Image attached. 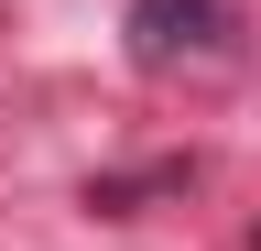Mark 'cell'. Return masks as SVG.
I'll list each match as a JSON object with an SVG mask.
<instances>
[{
	"label": "cell",
	"instance_id": "1",
	"mask_svg": "<svg viewBox=\"0 0 261 251\" xmlns=\"http://www.w3.org/2000/svg\"><path fill=\"white\" fill-rule=\"evenodd\" d=\"M130 66H185V55L240 44V0H130Z\"/></svg>",
	"mask_w": 261,
	"mask_h": 251
}]
</instances>
